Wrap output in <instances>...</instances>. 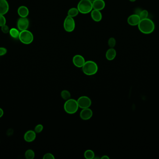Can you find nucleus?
Returning <instances> with one entry per match:
<instances>
[{"instance_id":"obj_21","label":"nucleus","mask_w":159,"mask_h":159,"mask_svg":"<svg viewBox=\"0 0 159 159\" xmlns=\"http://www.w3.org/2000/svg\"><path fill=\"white\" fill-rule=\"evenodd\" d=\"M25 157L27 159H33L35 157V152L32 149H28L25 153Z\"/></svg>"},{"instance_id":"obj_26","label":"nucleus","mask_w":159,"mask_h":159,"mask_svg":"<svg viewBox=\"0 0 159 159\" xmlns=\"http://www.w3.org/2000/svg\"><path fill=\"white\" fill-rule=\"evenodd\" d=\"M6 23V19L4 15H0V27L4 25Z\"/></svg>"},{"instance_id":"obj_17","label":"nucleus","mask_w":159,"mask_h":159,"mask_svg":"<svg viewBox=\"0 0 159 159\" xmlns=\"http://www.w3.org/2000/svg\"><path fill=\"white\" fill-rule=\"evenodd\" d=\"M117 51L114 48H110L106 53V57L108 60H113L117 56Z\"/></svg>"},{"instance_id":"obj_29","label":"nucleus","mask_w":159,"mask_h":159,"mask_svg":"<svg viewBox=\"0 0 159 159\" xmlns=\"http://www.w3.org/2000/svg\"><path fill=\"white\" fill-rule=\"evenodd\" d=\"M7 53V49L4 47H0V56H4Z\"/></svg>"},{"instance_id":"obj_23","label":"nucleus","mask_w":159,"mask_h":159,"mask_svg":"<svg viewBox=\"0 0 159 159\" xmlns=\"http://www.w3.org/2000/svg\"><path fill=\"white\" fill-rule=\"evenodd\" d=\"M140 17V19H143L147 18L148 17V12L147 10L146 9H144V10H142L140 12L139 14Z\"/></svg>"},{"instance_id":"obj_27","label":"nucleus","mask_w":159,"mask_h":159,"mask_svg":"<svg viewBox=\"0 0 159 159\" xmlns=\"http://www.w3.org/2000/svg\"><path fill=\"white\" fill-rule=\"evenodd\" d=\"M1 30L2 32L4 34H7V33H9V30H10L9 27L6 24L1 27Z\"/></svg>"},{"instance_id":"obj_31","label":"nucleus","mask_w":159,"mask_h":159,"mask_svg":"<svg viewBox=\"0 0 159 159\" xmlns=\"http://www.w3.org/2000/svg\"><path fill=\"white\" fill-rule=\"evenodd\" d=\"M101 159H109V157L107 155H103L101 157Z\"/></svg>"},{"instance_id":"obj_1","label":"nucleus","mask_w":159,"mask_h":159,"mask_svg":"<svg viewBox=\"0 0 159 159\" xmlns=\"http://www.w3.org/2000/svg\"><path fill=\"white\" fill-rule=\"evenodd\" d=\"M139 30L144 34H150L154 32L155 30V24L150 19L146 18L142 19L138 25Z\"/></svg>"},{"instance_id":"obj_12","label":"nucleus","mask_w":159,"mask_h":159,"mask_svg":"<svg viewBox=\"0 0 159 159\" xmlns=\"http://www.w3.org/2000/svg\"><path fill=\"white\" fill-rule=\"evenodd\" d=\"M36 133L35 131L29 130L24 134V139L27 142H34L36 139Z\"/></svg>"},{"instance_id":"obj_20","label":"nucleus","mask_w":159,"mask_h":159,"mask_svg":"<svg viewBox=\"0 0 159 159\" xmlns=\"http://www.w3.org/2000/svg\"><path fill=\"white\" fill-rule=\"evenodd\" d=\"M60 96H61V97L63 98V99L66 100V101L68 100L71 98V94L68 90H63L60 93Z\"/></svg>"},{"instance_id":"obj_8","label":"nucleus","mask_w":159,"mask_h":159,"mask_svg":"<svg viewBox=\"0 0 159 159\" xmlns=\"http://www.w3.org/2000/svg\"><path fill=\"white\" fill-rule=\"evenodd\" d=\"M29 25V21L27 17H21L18 20L17 26L19 30L23 31L27 30Z\"/></svg>"},{"instance_id":"obj_3","label":"nucleus","mask_w":159,"mask_h":159,"mask_svg":"<svg viewBox=\"0 0 159 159\" xmlns=\"http://www.w3.org/2000/svg\"><path fill=\"white\" fill-rule=\"evenodd\" d=\"M77 9L79 13L87 14L91 13L93 9L92 2L89 0H81L77 5Z\"/></svg>"},{"instance_id":"obj_25","label":"nucleus","mask_w":159,"mask_h":159,"mask_svg":"<svg viewBox=\"0 0 159 159\" xmlns=\"http://www.w3.org/2000/svg\"><path fill=\"white\" fill-rule=\"evenodd\" d=\"M43 129V126L42 125L38 124L35 126L34 131L36 134H39V133H41Z\"/></svg>"},{"instance_id":"obj_16","label":"nucleus","mask_w":159,"mask_h":159,"mask_svg":"<svg viewBox=\"0 0 159 159\" xmlns=\"http://www.w3.org/2000/svg\"><path fill=\"white\" fill-rule=\"evenodd\" d=\"M17 12L21 17H27L29 11L27 7L25 6H21L18 9Z\"/></svg>"},{"instance_id":"obj_5","label":"nucleus","mask_w":159,"mask_h":159,"mask_svg":"<svg viewBox=\"0 0 159 159\" xmlns=\"http://www.w3.org/2000/svg\"><path fill=\"white\" fill-rule=\"evenodd\" d=\"M19 39L23 44H29L34 41V36L32 32L28 30L21 31Z\"/></svg>"},{"instance_id":"obj_22","label":"nucleus","mask_w":159,"mask_h":159,"mask_svg":"<svg viewBox=\"0 0 159 159\" xmlns=\"http://www.w3.org/2000/svg\"><path fill=\"white\" fill-rule=\"evenodd\" d=\"M84 157L86 159H93L95 157V154L93 151L87 150L84 152Z\"/></svg>"},{"instance_id":"obj_15","label":"nucleus","mask_w":159,"mask_h":159,"mask_svg":"<svg viewBox=\"0 0 159 159\" xmlns=\"http://www.w3.org/2000/svg\"><path fill=\"white\" fill-rule=\"evenodd\" d=\"M91 17L93 20L96 22H99L102 19V15L101 11L94 9L91 12Z\"/></svg>"},{"instance_id":"obj_13","label":"nucleus","mask_w":159,"mask_h":159,"mask_svg":"<svg viewBox=\"0 0 159 159\" xmlns=\"http://www.w3.org/2000/svg\"><path fill=\"white\" fill-rule=\"evenodd\" d=\"M9 10V5L7 0H0V15H4Z\"/></svg>"},{"instance_id":"obj_6","label":"nucleus","mask_w":159,"mask_h":159,"mask_svg":"<svg viewBox=\"0 0 159 159\" xmlns=\"http://www.w3.org/2000/svg\"><path fill=\"white\" fill-rule=\"evenodd\" d=\"M63 28L66 32H73L76 28V23L74 18L67 16L64 21Z\"/></svg>"},{"instance_id":"obj_32","label":"nucleus","mask_w":159,"mask_h":159,"mask_svg":"<svg viewBox=\"0 0 159 159\" xmlns=\"http://www.w3.org/2000/svg\"><path fill=\"white\" fill-rule=\"evenodd\" d=\"M129 1L131 2H135V1H136V0H129Z\"/></svg>"},{"instance_id":"obj_7","label":"nucleus","mask_w":159,"mask_h":159,"mask_svg":"<svg viewBox=\"0 0 159 159\" xmlns=\"http://www.w3.org/2000/svg\"><path fill=\"white\" fill-rule=\"evenodd\" d=\"M79 107L81 109L89 108L92 104L91 99L86 96H81L77 100Z\"/></svg>"},{"instance_id":"obj_11","label":"nucleus","mask_w":159,"mask_h":159,"mask_svg":"<svg viewBox=\"0 0 159 159\" xmlns=\"http://www.w3.org/2000/svg\"><path fill=\"white\" fill-rule=\"evenodd\" d=\"M93 114V113L92 110L89 108H87L82 109V110L81 112L80 116L82 120L87 121V120H89L92 118Z\"/></svg>"},{"instance_id":"obj_2","label":"nucleus","mask_w":159,"mask_h":159,"mask_svg":"<svg viewBox=\"0 0 159 159\" xmlns=\"http://www.w3.org/2000/svg\"><path fill=\"white\" fill-rule=\"evenodd\" d=\"M82 71L85 74L92 76L96 74L98 70V66L95 62L89 60L86 61L82 66Z\"/></svg>"},{"instance_id":"obj_24","label":"nucleus","mask_w":159,"mask_h":159,"mask_svg":"<svg viewBox=\"0 0 159 159\" xmlns=\"http://www.w3.org/2000/svg\"><path fill=\"white\" fill-rule=\"evenodd\" d=\"M108 45L110 48H114L115 45H116V44H117V42H116V40L114 37H110L108 40Z\"/></svg>"},{"instance_id":"obj_14","label":"nucleus","mask_w":159,"mask_h":159,"mask_svg":"<svg viewBox=\"0 0 159 159\" xmlns=\"http://www.w3.org/2000/svg\"><path fill=\"white\" fill-rule=\"evenodd\" d=\"M94 9L96 10H103L105 7L106 4L104 0H95L92 3Z\"/></svg>"},{"instance_id":"obj_10","label":"nucleus","mask_w":159,"mask_h":159,"mask_svg":"<svg viewBox=\"0 0 159 159\" xmlns=\"http://www.w3.org/2000/svg\"><path fill=\"white\" fill-rule=\"evenodd\" d=\"M140 20L141 19L139 15L134 14L130 15V17L127 18V22L128 24L130 25L135 26H138Z\"/></svg>"},{"instance_id":"obj_18","label":"nucleus","mask_w":159,"mask_h":159,"mask_svg":"<svg viewBox=\"0 0 159 159\" xmlns=\"http://www.w3.org/2000/svg\"><path fill=\"white\" fill-rule=\"evenodd\" d=\"M20 33V32H19L18 30L16 29V28H12V29H10L9 32L10 36L14 39H19Z\"/></svg>"},{"instance_id":"obj_4","label":"nucleus","mask_w":159,"mask_h":159,"mask_svg":"<svg viewBox=\"0 0 159 159\" xmlns=\"http://www.w3.org/2000/svg\"><path fill=\"white\" fill-rule=\"evenodd\" d=\"M79 108L77 100L74 99H70L66 100L64 105V109L67 113L73 114L76 113Z\"/></svg>"},{"instance_id":"obj_33","label":"nucleus","mask_w":159,"mask_h":159,"mask_svg":"<svg viewBox=\"0 0 159 159\" xmlns=\"http://www.w3.org/2000/svg\"><path fill=\"white\" fill-rule=\"evenodd\" d=\"M89 1H91V2H93L94 1H95V0H89Z\"/></svg>"},{"instance_id":"obj_30","label":"nucleus","mask_w":159,"mask_h":159,"mask_svg":"<svg viewBox=\"0 0 159 159\" xmlns=\"http://www.w3.org/2000/svg\"><path fill=\"white\" fill-rule=\"evenodd\" d=\"M4 114V110H2V109L0 108V118L3 116Z\"/></svg>"},{"instance_id":"obj_19","label":"nucleus","mask_w":159,"mask_h":159,"mask_svg":"<svg viewBox=\"0 0 159 159\" xmlns=\"http://www.w3.org/2000/svg\"><path fill=\"white\" fill-rule=\"evenodd\" d=\"M79 13V11L77 8H72L69 9L68 12V16L74 18L77 17Z\"/></svg>"},{"instance_id":"obj_9","label":"nucleus","mask_w":159,"mask_h":159,"mask_svg":"<svg viewBox=\"0 0 159 159\" xmlns=\"http://www.w3.org/2000/svg\"><path fill=\"white\" fill-rule=\"evenodd\" d=\"M85 62L83 57L81 55H75L73 58V63L75 66L78 68H82Z\"/></svg>"},{"instance_id":"obj_28","label":"nucleus","mask_w":159,"mask_h":159,"mask_svg":"<svg viewBox=\"0 0 159 159\" xmlns=\"http://www.w3.org/2000/svg\"><path fill=\"white\" fill-rule=\"evenodd\" d=\"M43 159H55V157L54 155L51 153H47L44 155L43 157Z\"/></svg>"}]
</instances>
